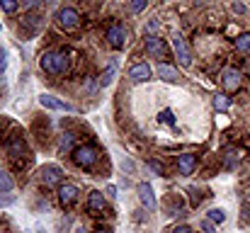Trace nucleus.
<instances>
[{"label": "nucleus", "mask_w": 250, "mask_h": 233, "mask_svg": "<svg viewBox=\"0 0 250 233\" xmlns=\"http://www.w3.org/2000/svg\"><path fill=\"white\" fill-rule=\"evenodd\" d=\"M39 66H42V71L49 73V76H63V73H68L71 61H68V56H66L63 51H46V54H42Z\"/></svg>", "instance_id": "1"}, {"label": "nucleus", "mask_w": 250, "mask_h": 233, "mask_svg": "<svg viewBox=\"0 0 250 233\" xmlns=\"http://www.w3.org/2000/svg\"><path fill=\"white\" fill-rule=\"evenodd\" d=\"M56 24L63 29V32H78L81 27V15L76 7H61L56 12Z\"/></svg>", "instance_id": "2"}, {"label": "nucleus", "mask_w": 250, "mask_h": 233, "mask_svg": "<svg viewBox=\"0 0 250 233\" xmlns=\"http://www.w3.org/2000/svg\"><path fill=\"white\" fill-rule=\"evenodd\" d=\"M170 42H172V51H175L177 61H180L182 66H192V51H189V46H187V39H185L180 32H175Z\"/></svg>", "instance_id": "3"}, {"label": "nucleus", "mask_w": 250, "mask_h": 233, "mask_svg": "<svg viewBox=\"0 0 250 233\" xmlns=\"http://www.w3.org/2000/svg\"><path fill=\"white\" fill-rule=\"evenodd\" d=\"M73 163H76L78 168H92V165L97 163V151H95L92 146H78V148L73 151Z\"/></svg>", "instance_id": "4"}, {"label": "nucleus", "mask_w": 250, "mask_h": 233, "mask_svg": "<svg viewBox=\"0 0 250 233\" xmlns=\"http://www.w3.org/2000/svg\"><path fill=\"white\" fill-rule=\"evenodd\" d=\"M104 39L112 49H122L126 44V29L122 24H109L107 32H104Z\"/></svg>", "instance_id": "5"}, {"label": "nucleus", "mask_w": 250, "mask_h": 233, "mask_svg": "<svg viewBox=\"0 0 250 233\" xmlns=\"http://www.w3.org/2000/svg\"><path fill=\"white\" fill-rule=\"evenodd\" d=\"M61 180H63V170H61L59 165H44V168H42V182H44L46 187L61 185Z\"/></svg>", "instance_id": "6"}, {"label": "nucleus", "mask_w": 250, "mask_h": 233, "mask_svg": "<svg viewBox=\"0 0 250 233\" xmlns=\"http://www.w3.org/2000/svg\"><path fill=\"white\" fill-rule=\"evenodd\" d=\"M104 209H107L104 194L102 192H90V197H87V212L92 216H100V214H104Z\"/></svg>", "instance_id": "7"}, {"label": "nucleus", "mask_w": 250, "mask_h": 233, "mask_svg": "<svg viewBox=\"0 0 250 233\" xmlns=\"http://www.w3.org/2000/svg\"><path fill=\"white\" fill-rule=\"evenodd\" d=\"M39 102H42V107H46V109H59V112H73V107L68 105V102H63V100H59V97H54V95H42L39 97Z\"/></svg>", "instance_id": "8"}, {"label": "nucleus", "mask_w": 250, "mask_h": 233, "mask_svg": "<svg viewBox=\"0 0 250 233\" xmlns=\"http://www.w3.org/2000/svg\"><path fill=\"white\" fill-rule=\"evenodd\" d=\"M78 187L76 185H59V202L63 204V207H71L76 199H78Z\"/></svg>", "instance_id": "9"}, {"label": "nucleus", "mask_w": 250, "mask_h": 233, "mask_svg": "<svg viewBox=\"0 0 250 233\" xmlns=\"http://www.w3.org/2000/svg\"><path fill=\"white\" fill-rule=\"evenodd\" d=\"M194 168H197V155L194 153L177 155V170H180V175H192Z\"/></svg>", "instance_id": "10"}, {"label": "nucleus", "mask_w": 250, "mask_h": 233, "mask_svg": "<svg viewBox=\"0 0 250 233\" xmlns=\"http://www.w3.org/2000/svg\"><path fill=\"white\" fill-rule=\"evenodd\" d=\"M146 51H148L153 59H158V61H161V59H166V54H167L166 44H163L158 37H146Z\"/></svg>", "instance_id": "11"}, {"label": "nucleus", "mask_w": 250, "mask_h": 233, "mask_svg": "<svg viewBox=\"0 0 250 233\" xmlns=\"http://www.w3.org/2000/svg\"><path fill=\"white\" fill-rule=\"evenodd\" d=\"M221 83H224V87L229 90V92H236L238 87H241V73L236 71V68H226L224 71V78H221Z\"/></svg>", "instance_id": "12"}, {"label": "nucleus", "mask_w": 250, "mask_h": 233, "mask_svg": "<svg viewBox=\"0 0 250 233\" xmlns=\"http://www.w3.org/2000/svg\"><path fill=\"white\" fill-rule=\"evenodd\" d=\"M129 78H131L134 83H146V80H151V66H148V64H136V66H131V68H129Z\"/></svg>", "instance_id": "13"}, {"label": "nucleus", "mask_w": 250, "mask_h": 233, "mask_svg": "<svg viewBox=\"0 0 250 233\" xmlns=\"http://www.w3.org/2000/svg\"><path fill=\"white\" fill-rule=\"evenodd\" d=\"M139 197H141V204L146 209H156V194H153V187L148 182H141L139 185Z\"/></svg>", "instance_id": "14"}, {"label": "nucleus", "mask_w": 250, "mask_h": 233, "mask_svg": "<svg viewBox=\"0 0 250 233\" xmlns=\"http://www.w3.org/2000/svg\"><path fill=\"white\" fill-rule=\"evenodd\" d=\"M7 153L12 155V158H24V155H27V144H24V139L12 136V139L7 141Z\"/></svg>", "instance_id": "15"}, {"label": "nucleus", "mask_w": 250, "mask_h": 233, "mask_svg": "<svg viewBox=\"0 0 250 233\" xmlns=\"http://www.w3.org/2000/svg\"><path fill=\"white\" fill-rule=\"evenodd\" d=\"M241 158H243V151H238V148H226V151H224L226 168H236V165L241 163Z\"/></svg>", "instance_id": "16"}, {"label": "nucleus", "mask_w": 250, "mask_h": 233, "mask_svg": "<svg viewBox=\"0 0 250 233\" xmlns=\"http://www.w3.org/2000/svg\"><path fill=\"white\" fill-rule=\"evenodd\" d=\"M158 76L163 78V80H167V83H177V80H180V73H177L172 66H167V64H161V66H158Z\"/></svg>", "instance_id": "17"}, {"label": "nucleus", "mask_w": 250, "mask_h": 233, "mask_svg": "<svg viewBox=\"0 0 250 233\" xmlns=\"http://www.w3.org/2000/svg\"><path fill=\"white\" fill-rule=\"evenodd\" d=\"M73 141H76V134L66 131V134L61 136V141H59V151H61V153H73V151H76V148H73Z\"/></svg>", "instance_id": "18"}, {"label": "nucleus", "mask_w": 250, "mask_h": 233, "mask_svg": "<svg viewBox=\"0 0 250 233\" xmlns=\"http://www.w3.org/2000/svg\"><path fill=\"white\" fill-rule=\"evenodd\" d=\"M114 73H117V64H114V61H109V64H107V68H104V71H102V76H100V85H102V87L112 85Z\"/></svg>", "instance_id": "19"}, {"label": "nucleus", "mask_w": 250, "mask_h": 233, "mask_svg": "<svg viewBox=\"0 0 250 233\" xmlns=\"http://www.w3.org/2000/svg\"><path fill=\"white\" fill-rule=\"evenodd\" d=\"M231 105H233V100H231L229 95H216V97H214V107H216L219 112H226V109H231Z\"/></svg>", "instance_id": "20"}, {"label": "nucleus", "mask_w": 250, "mask_h": 233, "mask_svg": "<svg viewBox=\"0 0 250 233\" xmlns=\"http://www.w3.org/2000/svg\"><path fill=\"white\" fill-rule=\"evenodd\" d=\"M12 187H15V182H12L10 172L0 170V192H12Z\"/></svg>", "instance_id": "21"}, {"label": "nucleus", "mask_w": 250, "mask_h": 233, "mask_svg": "<svg viewBox=\"0 0 250 233\" xmlns=\"http://www.w3.org/2000/svg\"><path fill=\"white\" fill-rule=\"evenodd\" d=\"M236 49H238L241 54H250V34H241V37L236 39Z\"/></svg>", "instance_id": "22"}, {"label": "nucleus", "mask_w": 250, "mask_h": 233, "mask_svg": "<svg viewBox=\"0 0 250 233\" xmlns=\"http://www.w3.org/2000/svg\"><path fill=\"white\" fill-rule=\"evenodd\" d=\"M209 221H211V224H224V221H226L224 209H211V212H209Z\"/></svg>", "instance_id": "23"}, {"label": "nucleus", "mask_w": 250, "mask_h": 233, "mask_svg": "<svg viewBox=\"0 0 250 233\" xmlns=\"http://www.w3.org/2000/svg\"><path fill=\"white\" fill-rule=\"evenodd\" d=\"M0 10L2 12H15L17 10V0H0Z\"/></svg>", "instance_id": "24"}, {"label": "nucleus", "mask_w": 250, "mask_h": 233, "mask_svg": "<svg viewBox=\"0 0 250 233\" xmlns=\"http://www.w3.org/2000/svg\"><path fill=\"white\" fill-rule=\"evenodd\" d=\"M148 7V0H131V12H144Z\"/></svg>", "instance_id": "25"}, {"label": "nucleus", "mask_w": 250, "mask_h": 233, "mask_svg": "<svg viewBox=\"0 0 250 233\" xmlns=\"http://www.w3.org/2000/svg\"><path fill=\"white\" fill-rule=\"evenodd\" d=\"M161 122H166V124H175V114H172L170 109H163V112H161Z\"/></svg>", "instance_id": "26"}, {"label": "nucleus", "mask_w": 250, "mask_h": 233, "mask_svg": "<svg viewBox=\"0 0 250 233\" xmlns=\"http://www.w3.org/2000/svg\"><path fill=\"white\" fill-rule=\"evenodd\" d=\"M158 27H161V22H158V20H153V22H148V27H146V32H148V37H156V32H158Z\"/></svg>", "instance_id": "27"}, {"label": "nucleus", "mask_w": 250, "mask_h": 233, "mask_svg": "<svg viewBox=\"0 0 250 233\" xmlns=\"http://www.w3.org/2000/svg\"><path fill=\"white\" fill-rule=\"evenodd\" d=\"M5 68H7V54H5V49H0V76L5 73Z\"/></svg>", "instance_id": "28"}, {"label": "nucleus", "mask_w": 250, "mask_h": 233, "mask_svg": "<svg viewBox=\"0 0 250 233\" xmlns=\"http://www.w3.org/2000/svg\"><path fill=\"white\" fill-rule=\"evenodd\" d=\"M231 10H233V12H236V15H241V12H246V5H243V2H238V0H236V2H231Z\"/></svg>", "instance_id": "29"}, {"label": "nucleus", "mask_w": 250, "mask_h": 233, "mask_svg": "<svg viewBox=\"0 0 250 233\" xmlns=\"http://www.w3.org/2000/svg\"><path fill=\"white\" fill-rule=\"evenodd\" d=\"M148 165H151V170H156V172H158V175H163V172H166V168H163V165H161V163H156V160H151V163H148Z\"/></svg>", "instance_id": "30"}, {"label": "nucleus", "mask_w": 250, "mask_h": 233, "mask_svg": "<svg viewBox=\"0 0 250 233\" xmlns=\"http://www.w3.org/2000/svg\"><path fill=\"white\" fill-rule=\"evenodd\" d=\"M85 92H87V95L95 92V78H87V83H85Z\"/></svg>", "instance_id": "31"}, {"label": "nucleus", "mask_w": 250, "mask_h": 233, "mask_svg": "<svg viewBox=\"0 0 250 233\" xmlns=\"http://www.w3.org/2000/svg\"><path fill=\"white\" fill-rule=\"evenodd\" d=\"M202 231L204 233H214V224H211V221H204V224H202Z\"/></svg>", "instance_id": "32"}, {"label": "nucleus", "mask_w": 250, "mask_h": 233, "mask_svg": "<svg viewBox=\"0 0 250 233\" xmlns=\"http://www.w3.org/2000/svg\"><path fill=\"white\" fill-rule=\"evenodd\" d=\"M172 233H192V229H189V226H175Z\"/></svg>", "instance_id": "33"}, {"label": "nucleus", "mask_w": 250, "mask_h": 233, "mask_svg": "<svg viewBox=\"0 0 250 233\" xmlns=\"http://www.w3.org/2000/svg\"><path fill=\"white\" fill-rule=\"evenodd\" d=\"M22 2H24V7H32L34 5V0H22Z\"/></svg>", "instance_id": "34"}, {"label": "nucleus", "mask_w": 250, "mask_h": 233, "mask_svg": "<svg viewBox=\"0 0 250 233\" xmlns=\"http://www.w3.org/2000/svg\"><path fill=\"white\" fill-rule=\"evenodd\" d=\"M243 212H246V221H250V207H246Z\"/></svg>", "instance_id": "35"}, {"label": "nucleus", "mask_w": 250, "mask_h": 233, "mask_svg": "<svg viewBox=\"0 0 250 233\" xmlns=\"http://www.w3.org/2000/svg\"><path fill=\"white\" fill-rule=\"evenodd\" d=\"M97 233H112V231H109V229H100Z\"/></svg>", "instance_id": "36"}, {"label": "nucleus", "mask_w": 250, "mask_h": 233, "mask_svg": "<svg viewBox=\"0 0 250 233\" xmlns=\"http://www.w3.org/2000/svg\"><path fill=\"white\" fill-rule=\"evenodd\" d=\"M76 233H87V231H85V229H78V231H76Z\"/></svg>", "instance_id": "37"}]
</instances>
